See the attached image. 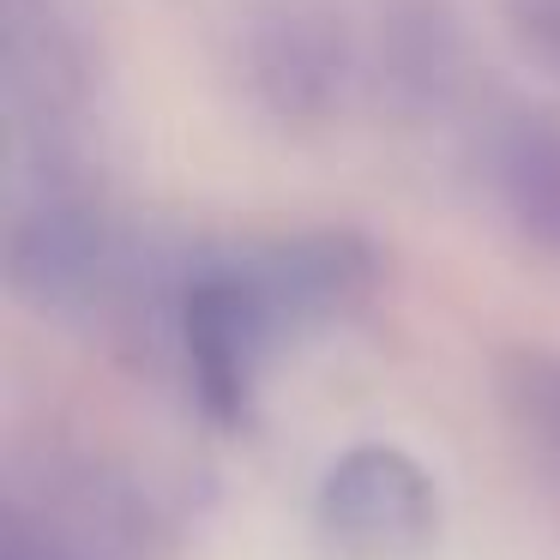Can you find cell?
Returning <instances> with one entry per match:
<instances>
[{
  "instance_id": "cell-7",
  "label": "cell",
  "mask_w": 560,
  "mask_h": 560,
  "mask_svg": "<svg viewBox=\"0 0 560 560\" xmlns=\"http://www.w3.org/2000/svg\"><path fill=\"white\" fill-rule=\"evenodd\" d=\"M242 271L254 283V295L266 302L271 326H283V319L338 314L343 302H355L374 278V254H368V242H355L343 230H314L242 259Z\"/></svg>"
},
{
  "instance_id": "cell-3",
  "label": "cell",
  "mask_w": 560,
  "mask_h": 560,
  "mask_svg": "<svg viewBox=\"0 0 560 560\" xmlns=\"http://www.w3.org/2000/svg\"><path fill=\"white\" fill-rule=\"evenodd\" d=\"M7 266L31 302H85L109 271V230L85 187L67 182L61 170H43L7 223Z\"/></svg>"
},
{
  "instance_id": "cell-2",
  "label": "cell",
  "mask_w": 560,
  "mask_h": 560,
  "mask_svg": "<svg viewBox=\"0 0 560 560\" xmlns=\"http://www.w3.org/2000/svg\"><path fill=\"white\" fill-rule=\"evenodd\" d=\"M355 55L326 7L283 0L247 25V85L278 121H331L350 97Z\"/></svg>"
},
{
  "instance_id": "cell-1",
  "label": "cell",
  "mask_w": 560,
  "mask_h": 560,
  "mask_svg": "<svg viewBox=\"0 0 560 560\" xmlns=\"http://www.w3.org/2000/svg\"><path fill=\"white\" fill-rule=\"evenodd\" d=\"M434 482L404 446L362 440L319 476V524L368 560H398L434 536Z\"/></svg>"
},
{
  "instance_id": "cell-8",
  "label": "cell",
  "mask_w": 560,
  "mask_h": 560,
  "mask_svg": "<svg viewBox=\"0 0 560 560\" xmlns=\"http://www.w3.org/2000/svg\"><path fill=\"white\" fill-rule=\"evenodd\" d=\"M458 37L434 7H398L380 37V79L404 109H440L458 91Z\"/></svg>"
},
{
  "instance_id": "cell-4",
  "label": "cell",
  "mask_w": 560,
  "mask_h": 560,
  "mask_svg": "<svg viewBox=\"0 0 560 560\" xmlns=\"http://www.w3.org/2000/svg\"><path fill=\"white\" fill-rule=\"evenodd\" d=\"M182 350H187V374H194L199 398L218 416H235L247 404V386H254V362L266 350L271 326L266 302L254 295L242 266H211L187 283L182 295Z\"/></svg>"
},
{
  "instance_id": "cell-11",
  "label": "cell",
  "mask_w": 560,
  "mask_h": 560,
  "mask_svg": "<svg viewBox=\"0 0 560 560\" xmlns=\"http://www.w3.org/2000/svg\"><path fill=\"white\" fill-rule=\"evenodd\" d=\"M7 560H61V555H55L43 536H31L25 524H13V530H7Z\"/></svg>"
},
{
  "instance_id": "cell-10",
  "label": "cell",
  "mask_w": 560,
  "mask_h": 560,
  "mask_svg": "<svg viewBox=\"0 0 560 560\" xmlns=\"http://www.w3.org/2000/svg\"><path fill=\"white\" fill-rule=\"evenodd\" d=\"M512 31L536 61L560 73V0H512Z\"/></svg>"
},
{
  "instance_id": "cell-6",
  "label": "cell",
  "mask_w": 560,
  "mask_h": 560,
  "mask_svg": "<svg viewBox=\"0 0 560 560\" xmlns=\"http://www.w3.org/2000/svg\"><path fill=\"white\" fill-rule=\"evenodd\" d=\"M482 175L524 242L560 254V115L500 109L482 133Z\"/></svg>"
},
{
  "instance_id": "cell-9",
  "label": "cell",
  "mask_w": 560,
  "mask_h": 560,
  "mask_svg": "<svg viewBox=\"0 0 560 560\" xmlns=\"http://www.w3.org/2000/svg\"><path fill=\"white\" fill-rule=\"evenodd\" d=\"M506 404L524 422V434L542 446L548 470L560 476V355L518 350L506 362Z\"/></svg>"
},
{
  "instance_id": "cell-5",
  "label": "cell",
  "mask_w": 560,
  "mask_h": 560,
  "mask_svg": "<svg viewBox=\"0 0 560 560\" xmlns=\"http://www.w3.org/2000/svg\"><path fill=\"white\" fill-rule=\"evenodd\" d=\"M0 55H7V97L19 121L55 139V127L85 97V49L61 0H0Z\"/></svg>"
}]
</instances>
